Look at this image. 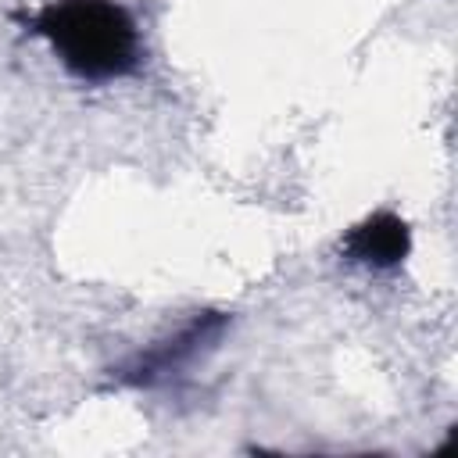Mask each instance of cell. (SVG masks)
Instances as JSON below:
<instances>
[{
    "label": "cell",
    "mask_w": 458,
    "mask_h": 458,
    "mask_svg": "<svg viewBox=\"0 0 458 458\" xmlns=\"http://www.w3.org/2000/svg\"><path fill=\"white\" fill-rule=\"evenodd\" d=\"M43 36L61 64L86 82H111L140 64V32L114 0H50L25 21Z\"/></svg>",
    "instance_id": "1"
},
{
    "label": "cell",
    "mask_w": 458,
    "mask_h": 458,
    "mask_svg": "<svg viewBox=\"0 0 458 458\" xmlns=\"http://www.w3.org/2000/svg\"><path fill=\"white\" fill-rule=\"evenodd\" d=\"M225 315L222 311H204L197 318H190L175 336L154 344L150 351H140L132 361H125L118 369V383L125 386H157L172 376H179L208 344L218 340V333L225 329Z\"/></svg>",
    "instance_id": "2"
},
{
    "label": "cell",
    "mask_w": 458,
    "mask_h": 458,
    "mask_svg": "<svg viewBox=\"0 0 458 458\" xmlns=\"http://www.w3.org/2000/svg\"><path fill=\"white\" fill-rule=\"evenodd\" d=\"M344 258L365 268H394L411 254V229L394 211H376L347 229L340 243Z\"/></svg>",
    "instance_id": "3"
}]
</instances>
